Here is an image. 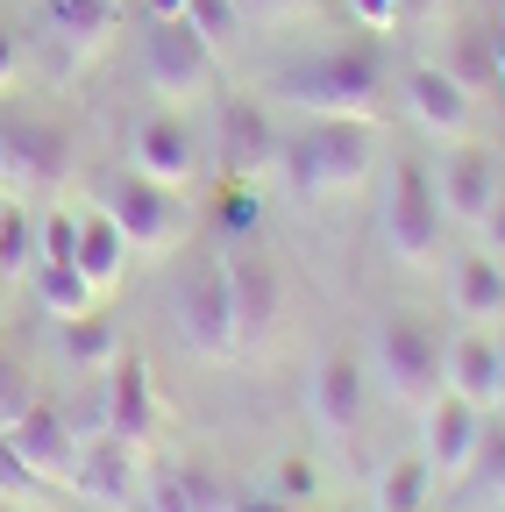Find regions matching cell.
I'll use <instances>...</instances> for the list:
<instances>
[{"instance_id": "24", "label": "cell", "mask_w": 505, "mask_h": 512, "mask_svg": "<svg viewBox=\"0 0 505 512\" xmlns=\"http://www.w3.org/2000/svg\"><path fill=\"white\" fill-rule=\"evenodd\" d=\"M463 491H470V505H505V420L498 413H484V427H477V448L463 463Z\"/></svg>"}, {"instance_id": "2", "label": "cell", "mask_w": 505, "mask_h": 512, "mask_svg": "<svg viewBox=\"0 0 505 512\" xmlns=\"http://www.w3.org/2000/svg\"><path fill=\"white\" fill-rule=\"evenodd\" d=\"M377 164V121H335V114H306L292 143H278V171L299 200H342L356 192Z\"/></svg>"}, {"instance_id": "29", "label": "cell", "mask_w": 505, "mask_h": 512, "mask_svg": "<svg viewBox=\"0 0 505 512\" xmlns=\"http://www.w3.org/2000/svg\"><path fill=\"white\" fill-rule=\"evenodd\" d=\"M43 264H72V249H79V214H43Z\"/></svg>"}, {"instance_id": "22", "label": "cell", "mask_w": 505, "mask_h": 512, "mask_svg": "<svg viewBox=\"0 0 505 512\" xmlns=\"http://www.w3.org/2000/svg\"><path fill=\"white\" fill-rule=\"evenodd\" d=\"M43 22L65 50H100L121 29V0H43Z\"/></svg>"}, {"instance_id": "26", "label": "cell", "mask_w": 505, "mask_h": 512, "mask_svg": "<svg viewBox=\"0 0 505 512\" xmlns=\"http://www.w3.org/2000/svg\"><path fill=\"white\" fill-rule=\"evenodd\" d=\"M36 299H43L50 320H72V313H93L100 306V285L79 264H36Z\"/></svg>"}, {"instance_id": "1", "label": "cell", "mask_w": 505, "mask_h": 512, "mask_svg": "<svg viewBox=\"0 0 505 512\" xmlns=\"http://www.w3.org/2000/svg\"><path fill=\"white\" fill-rule=\"evenodd\" d=\"M385 93H392V64L370 36L356 43H328L299 57L292 72L278 79V100L299 107V114H335V121H377L385 114Z\"/></svg>"}, {"instance_id": "12", "label": "cell", "mask_w": 505, "mask_h": 512, "mask_svg": "<svg viewBox=\"0 0 505 512\" xmlns=\"http://www.w3.org/2000/svg\"><path fill=\"white\" fill-rule=\"evenodd\" d=\"M0 434H8L15 441V456L43 477V484H72V463H79V427L65 420V413H57V406H22L8 427H0Z\"/></svg>"}, {"instance_id": "23", "label": "cell", "mask_w": 505, "mask_h": 512, "mask_svg": "<svg viewBox=\"0 0 505 512\" xmlns=\"http://www.w3.org/2000/svg\"><path fill=\"white\" fill-rule=\"evenodd\" d=\"M72 264H79L100 292L121 278V264H129V235L107 221V207H100V214H79V249H72Z\"/></svg>"}, {"instance_id": "28", "label": "cell", "mask_w": 505, "mask_h": 512, "mask_svg": "<svg viewBox=\"0 0 505 512\" xmlns=\"http://www.w3.org/2000/svg\"><path fill=\"white\" fill-rule=\"evenodd\" d=\"M185 22H193V36H200L214 57L242 43V8H235V0H185Z\"/></svg>"}, {"instance_id": "31", "label": "cell", "mask_w": 505, "mask_h": 512, "mask_svg": "<svg viewBox=\"0 0 505 512\" xmlns=\"http://www.w3.org/2000/svg\"><path fill=\"white\" fill-rule=\"evenodd\" d=\"M0 491H8V498H22V491H43V477L15 456V441L8 434H0Z\"/></svg>"}, {"instance_id": "4", "label": "cell", "mask_w": 505, "mask_h": 512, "mask_svg": "<svg viewBox=\"0 0 505 512\" xmlns=\"http://www.w3.org/2000/svg\"><path fill=\"white\" fill-rule=\"evenodd\" d=\"M143 86L164 100V107H185L214 86V50L193 36V22L171 15V22H150L143 15Z\"/></svg>"}, {"instance_id": "19", "label": "cell", "mask_w": 505, "mask_h": 512, "mask_svg": "<svg viewBox=\"0 0 505 512\" xmlns=\"http://www.w3.org/2000/svg\"><path fill=\"white\" fill-rule=\"evenodd\" d=\"M129 512H235V505H228L221 477H207V470H185V463H171V470L143 477V491H136V505H129Z\"/></svg>"}, {"instance_id": "35", "label": "cell", "mask_w": 505, "mask_h": 512, "mask_svg": "<svg viewBox=\"0 0 505 512\" xmlns=\"http://www.w3.org/2000/svg\"><path fill=\"white\" fill-rule=\"evenodd\" d=\"M22 79V43H15V29L8 22H0V93H8Z\"/></svg>"}, {"instance_id": "42", "label": "cell", "mask_w": 505, "mask_h": 512, "mask_svg": "<svg viewBox=\"0 0 505 512\" xmlns=\"http://www.w3.org/2000/svg\"><path fill=\"white\" fill-rule=\"evenodd\" d=\"M0 512H22V505H15V498H0Z\"/></svg>"}, {"instance_id": "18", "label": "cell", "mask_w": 505, "mask_h": 512, "mask_svg": "<svg viewBox=\"0 0 505 512\" xmlns=\"http://www.w3.org/2000/svg\"><path fill=\"white\" fill-rule=\"evenodd\" d=\"M8 178H15V185H36V192L65 185V178H72V143H65V128H50V121L8 128Z\"/></svg>"}, {"instance_id": "9", "label": "cell", "mask_w": 505, "mask_h": 512, "mask_svg": "<svg viewBox=\"0 0 505 512\" xmlns=\"http://www.w3.org/2000/svg\"><path fill=\"white\" fill-rule=\"evenodd\" d=\"M441 192H434V178L406 157L399 171H392V200H385V242H392V256L399 264H427L434 256V242H441Z\"/></svg>"}, {"instance_id": "11", "label": "cell", "mask_w": 505, "mask_h": 512, "mask_svg": "<svg viewBox=\"0 0 505 512\" xmlns=\"http://www.w3.org/2000/svg\"><path fill=\"white\" fill-rule=\"evenodd\" d=\"M129 171L136 178H157V185H193L200 178V136L185 128V114H143L136 128H129Z\"/></svg>"}, {"instance_id": "43", "label": "cell", "mask_w": 505, "mask_h": 512, "mask_svg": "<svg viewBox=\"0 0 505 512\" xmlns=\"http://www.w3.org/2000/svg\"><path fill=\"white\" fill-rule=\"evenodd\" d=\"M413 8H441V0H413Z\"/></svg>"}, {"instance_id": "15", "label": "cell", "mask_w": 505, "mask_h": 512, "mask_svg": "<svg viewBox=\"0 0 505 512\" xmlns=\"http://www.w3.org/2000/svg\"><path fill=\"white\" fill-rule=\"evenodd\" d=\"M306 406H313V420H321V434L349 441L363 427V406H370V370L356 356H328L321 370H313V384H306Z\"/></svg>"}, {"instance_id": "32", "label": "cell", "mask_w": 505, "mask_h": 512, "mask_svg": "<svg viewBox=\"0 0 505 512\" xmlns=\"http://www.w3.org/2000/svg\"><path fill=\"white\" fill-rule=\"evenodd\" d=\"M399 8H406V0H349V15H356L370 36H385V29L399 22Z\"/></svg>"}, {"instance_id": "38", "label": "cell", "mask_w": 505, "mask_h": 512, "mask_svg": "<svg viewBox=\"0 0 505 512\" xmlns=\"http://www.w3.org/2000/svg\"><path fill=\"white\" fill-rule=\"evenodd\" d=\"M143 15L150 22H171V15H185V0H143Z\"/></svg>"}, {"instance_id": "41", "label": "cell", "mask_w": 505, "mask_h": 512, "mask_svg": "<svg viewBox=\"0 0 505 512\" xmlns=\"http://www.w3.org/2000/svg\"><path fill=\"white\" fill-rule=\"evenodd\" d=\"M0 178H8V121H0Z\"/></svg>"}, {"instance_id": "7", "label": "cell", "mask_w": 505, "mask_h": 512, "mask_svg": "<svg viewBox=\"0 0 505 512\" xmlns=\"http://www.w3.org/2000/svg\"><path fill=\"white\" fill-rule=\"evenodd\" d=\"M107 221L129 235V249H143V256H157V249H178L185 242V207H178V192L171 185H157V178H136V171H121L114 185H107Z\"/></svg>"}, {"instance_id": "45", "label": "cell", "mask_w": 505, "mask_h": 512, "mask_svg": "<svg viewBox=\"0 0 505 512\" xmlns=\"http://www.w3.org/2000/svg\"><path fill=\"white\" fill-rule=\"evenodd\" d=\"M498 512H505V505H498Z\"/></svg>"}, {"instance_id": "39", "label": "cell", "mask_w": 505, "mask_h": 512, "mask_svg": "<svg viewBox=\"0 0 505 512\" xmlns=\"http://www.w3.org/2000/svg\"><path fill=\"white\" fill-rule=\"evenodd\" d=\"M491 72L505 79V29H498V43H491Z\"/></svg>"}, {"instance_id": "27", "label": "cell", "mask_w": 505, "mask_h": 512, "mask_svg": "<svg viewBox=\"0 0 505 512\" xmlns=\"http://www.w3.org/2000/svg\"><path fill=\"white\" fill-rule=\"evenodd\" d=\"M434 470H427V456H399L385 477H377V512H427L434 505Z\"/></svg>"}, {"instance_id": "21", "label": "cell", "mask_w": 505, "mask_h": 512, "mask_svg": "<svg viewBox=\"0 0 505 512\" xmlns=\"http://www.w3.org/2000/svg\"><path fill=\"white\" fill-rule=\"evenodd\" d=\"M150 427H157V399H150L143 363L114 356V363H107V434H121V441H150Z\"/></svg>"}, {"instance_id": "10", "label": "cell", "mask_w": 505, "mask_h": 512, "mask_svg": "<svg viewBox=\"0 0 505 512\" xmlns=\"http://www.w3.org/2000/svg\"><path fill=\"white\" fill-rule=\"evenodd\" d=\"M72 484L100 505V512H129L143 491V441H121V434H86L79 441V463Z\"/></svg>"}, {"instance_id": "8", "label": "cell", "mask_w": 505, "mask_h": 512, "mask_svg": "<svg viewBox=\"0 0 505 512\" xmlns=\"http://www.w3.org/2000/svg\"><path fill=\"white\" fill-rule=\"evenodd\" d=\"M399 107L434 143H470V128H477V93L449 72V64H413L399 79Z\"/></svg>"}, {"instance_id": "20", "label": "cell", "mask_w": 505, "mask_h": 512, "mask_svg": "<svg viewBox=\"0 0 505 512\" xmlns=\"http://www.w3.org/2000/svg\"><path fill=\"white\" fill-rule=\"evenodd\" d=\"M449 306L470 320V328H491V320L505 313V256H491V249L463 256V264L449 271Z\"/></svg>"}, {"instance_id": "14", "label": "cell", "mask_w": 505, "mask_h": 512, "mask_svg": "<svg viewBox=\"0 0 505 512\" xmlns=\"http://www.w3.org/2000/svg\"><path fill=\"white\" fill-rule=\"evenodd\" d=\"M441 377H449V392L498 413L505 406V342L491 328H463L449 349H441Z\"/></svg>"}, {"instance_id": "3", "label": "cell", "mask_w": 505, "mask_h": 512, "mask_svg": "<svg viewBox=\"0 0 505 512\" xmlns=\"http://www.w3.org/2000/svg\"><path fill=\"white\" fill-rule=\"evenodd\" d=\"M377 377H385V392L399 406H427L449 392V377H441V342L420 313H392L385 328H377Z\"/></svg>"}, {"instance_id": "16", "label": "cell", "mask_w": 505, "mask_h": 512, "mask_svg": "<svg viewBox=\"0 0 505 512\" xmlns=\"http://www.w3.org/2000/svg\"><path fill=\"white\" fill-rule=\"evenodd\" d=\"M420 420H427V470L449 484V477H463V463H470V448H477V427H484V406H470V399H456V392H441V399H427L420 406Z\"/></svg>"}, {"instance_id": "40", "label": "cell", "mask_w": 505, "mask_h": 512, "mask_svg": "<svg viewBox=\"0 0 505 512\" xmlns=\"http://www.w3.org/2000/svg\"><path fill=\"white\" fill-rule=\"evenodd\" d=\"M242 512H299V505H278V498H257V505H242Z\"/></svg>"}, {"instance_id": "37", "label": "cell", "mask_w": 505, "mask_h": 512, "mask_svg": "<svg viewBox=\"0 0 505 512\" xmlns=\"http://www.w3.org/2000/svg\"><path fill=\"white\" fill-rule=\"evenodd\" d=\"M484 235H491V256H505V200L491 207V221H484Z\"/></svg>"}, {"instance_id": "6", "label": "cell", "mask_w": 505, "mask_h": 512, "mask_svg": "<svg viewBox=\"0 0 505 512\" xmlns=\"http://www.w3.org/2000/svg\"><path fill=\"white\" fill-rule=\"evenodd\" d=\"M228 271V306H235V349H264L278 335V313H285V278H278V256L242 242L221 256Z\"/></svg>"}, {"instance_id": "13", "label": "cell", "mask_w": 505, "mask_h": 512, "mask_svg": "<svg viewBox=\"0 0 505 512\" xmlns=\"http://www.w3.org/2000/svg\"><path fill=\"white\" fill-rule=\"evenodd\" d=\"M434 192H441V214H449V221L484 228V221H491V207L505 200L498 157H484L477 143H456V150H449V164H441V178H434Z\"/></svg>"}, {"instance_id": "34", "label": "cell", "mask_w": 505, "mask_h": 512, "mask_svg": "<svg viewBox=\"0 0 505 512\" xmlns=\"http://www.w3.org/2000/svg\"><path fill=\"white\" fill-rule=\"evenodd\" d=\"M221 221H228L235 235H249V228H257V192H242V185H235V192H228V207H221Z\"/></svg>"}, {"instance_id": "17", "label": "cell", "mask_w": 505, "mask_h": 512, "mask_svg": "<svg viewBox=\"0 0 505 512\" xmlns=\"http://www.w3.org/2000/svg\"><path fill=\"white\" fill-rule=\"evenodd\" d=\"M221 164H228L235 185L278 171V128H271V114L257 100H228L221 107Z\"/></svg>"}, {"instance_id": "5", "label": "cell", "mask_w": 505, "mask_h": 512, "mask_svg": "<svg viewBox=\"0 0 505 512\" xmlns=\"http://www.w3.org/2000/svg\"><path fill=\"white\" fill-rule=\"evenodd\" d=\"M171 328L193 356H235V306H228V271L221 256H200L171 292Z\"/></svg>"}, {"instance_id": "44", "label": "cell", "mask_w": 505, "mask_h": 512, "mask_svg": "<svg viewBox=\"0 0 505 512\" xmlns=\"http://www.w3.org/2000/svg\"><path fill=\"white\" fill-rule=\"evenodd\" d=\"M0 214H8V200H0Z\"/></svg>"}, {"instance_id": "33", "label": "cell", "mask_w": 505, "mask_h": 512, "mask_svg": "<svg viewBox=\"0 0 505 512\" xmlns=\"http://www.w3.org/2000/svg\"><path fill=\"white\" fill-rule=\"evenodd\" d=\"M22 406H29V384H22V370H8V363H0V427H8Z\"/></svg>"}, {"instance_id": "25", "label": "cell", "mask_w": 505, "mask_h": 512, "mask_svg": "<svg viewBox=\"0 0 505 512\" xmlns=\"http://www.w3.org/2000/svg\"><path fill=\"white\" fill-rule=\"evenodd\" d=\"M57 349H65V363H79V370H107L121 356V328L100 320V306H93V313L57 320Z\"/></svg>"}, {"instance_id": "30", "label": "cell", "mask_w": 505, "mask_h": 512, "mask_svg": "<svg viewBox=\"0 0 505 512\" xmlns=\"http://www.w3.org/2000/svg\"><path fill=\"white\" fill-rule=\"evenodd\" d=\"M22 256H29V214L8 207V214H0V271H15Z\"/></svg>"}, {"instance_id": "36", "label": "cell", "mask_w": 505, "mask_h": 512, "mask_svg": "<svg viewBox=\"0 0 505 512\" xmlns=\"http://www.w3.org/2000/svg\"><path fill=\"white\" fill-rule=\"evenodd\" d=\"M235 8H242V15H264V22H271V15H292V8H306V0H235Z\"/></svg>"}]
</instances>
